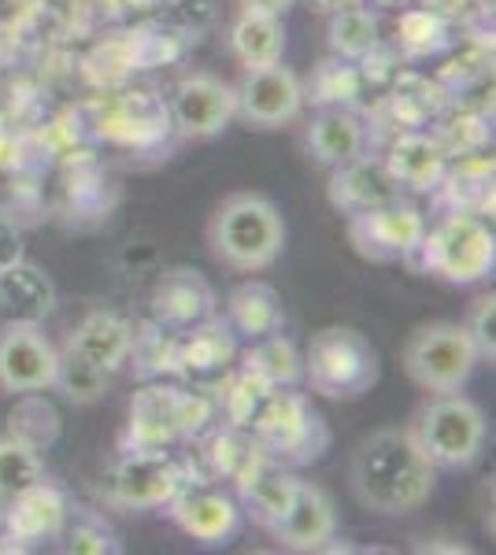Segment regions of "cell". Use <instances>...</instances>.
<instances>
[{"instance_id": "6da1fadb", "label": "cell", "mask_w": 496, "mask_h": 555, "mask_svg": "<svg viewBox=\"0 0 496 555\" xmlns=\"http://www.w3.org/2000/svg\"><path fill=\"white\" fill-rule=\"evenodd\" d=\"M356 500L374 515H415L437 486V467L415 444L411 429L385 426L356 444L348 463Z\"/></svg>"}, {"instance_id": "7a4b0ae2", "label": "cell", "mask_w": 496, "mask_h": 555, "mask_svg": "<svg viewBox=\"0 0 496 555\" xmlns=\"http://www.w3.org/2000/svg\"><path fill=\"white\" fill-rule=\"evenodd\" d=\"M207 248L233 274L267 271L285 248L282 211L264 193H230L207 219Z\"/></svg>"}, {"instance_id": "3957f363", "label": "cell", "mask_w": 496, "mask_h": 555, "mask_svg": "<svg viewBox=\"0 0 496 555\" xmlns=\"http://www.w3.org/2000/svg\"><path fill=\"white\" fill-rule=\"evenodd\" d=\"M304 374L311 392L327 400H359L374 389L382 363H378L374 345L359 334L356 326H327L311 337L301 352Z\"/></svg>"}, {"instance_id": "277c9868", "label": "cell", "mask_w": 496, "mask_h": 555, "mask_svg": "<svg viewBox=\"0 0 496 555\" xmlns=\"http://www.w3.org/2000/svg\"><path fill=\"white\" fill-rule=\"evenodd\" d=\"M252 441L259 452H267L282 467H301V463L319 460L330 449V429L322 423V415L311 408V400L304 392H296L293 385L285 389H270L259 400L256 415H252Z\"/></svg>"}, {"instance_id": "5b68a950", "label": "cell", "mask_w": 496, "mask_h": 555, "mask_svg": "<svg viewBox=\"0 0 496 555\" xmlns=\"http://www.w3.org/2000/svg\"><path fill=\"white\" fill-rule=\"evenodd\" d=\"M411 263L448 285H474L493 274L496 237L474 211H448L441 222L427 227Z\"/></svg>"}, {"instance_id": "8992f818", "label": "cell", "mask_w": 496, "mask_h": 555, "mask_svg": "<svg viewBox=\"0 0 496 555\" xmlns=\"http://www.w3.org/2000/svg\"><path fill=\"white\" fill-rule=\"evenodd\" d=\"M411 437L437 470H463L485 449V415L474 400L441 392L415 411Z\"/></svg>"}, {"instance_id": "52a82bcc", "label": "cell", "mask_w": 496, "mask_h": 555, "mask_svg": "<svg viewBox=\"0 0 496 555\" xmlns=\"http://www.w3.org/2000/svg\"><path fill=\"white\" fill-rule=\"evenodd\" d=\"M404 374L430 397L459 392L471 382L474 366L482 363L463 322H422L404 345Z\"/></svg>"}, {"instance_id": "ba28073f", "label": "cell", "mask_w": 496, "mask_h": 555, "mask_svg": "<svg viewBox=\"0 0 496 555\" xmlns=\"http://www.w3.org/2000/svg\"><path fill=\"white\" fill-rule=\"evenodd\" d=\"M215 404L175 385H145L130 404V449H170L212 423Z\"/></svg>"}, {"instance_id": "9c48e42d", "label": "cell", "mask_w": 496, "mask_h": 555, "mask_svg": "<svg viewBox=\"0 0 496 555\" xmlns=\"http://www.w3.org/2000/svg\"><path fill=\"white\" fill-rule=\"evenodd\" d=\"M186 481V467L167 449H126L107 478V500L123 512H156Z\"/></svg>"}, {"instance_id": "30bf717a", "label": "cell", "mask_w": 496, "mask_h": 555, "mask_svg": "<svg viewBox=\"0 0 496 555\" xmlns=\"http://www.w3.org/2000/svg\"><path fill=\"white\" fill-rule=\"evenodd\" d=\"M345 230L352 248L371 263H396V259L411 263L422 237H427V219L415 204L400 196V201H390L382 208L348 215Z\"/></svg>"}, {"instance_id": "8fae6325", "label": "cell", "mask_w": 496, "mask_h": 555, "mask_svg": "<svg viewBox=\"0 0 496 555\" xmlns=\"http://www.w3.org/2000/svg\"><path fill=\"white\" fill-rule=\"evenodd\" d=\"M60 348L34 322H4L0 330V392L26 397L44 392L56 382Z\"/></svg>"}, {"instance_id": "7c38bea8", "label": "cell", "mask_w": 496, "mask_h": 555, "mask_svg": "<svg viewBox=\"0 0 496 555\" xmlns=\"http://www.w3.org/2000/svg\"><path fill=\"white\" fill-rule=\"evenodd\" d=\"M233 89H238V115L259 130L285 127L304 107V82L282 60L267 67H249Z\"/></svg>"}, {"instance_id": "4fadbf2b", "label": "cell", "mask_w": 496, "mask_h": 555, "mask_svg": "<svg viewBox=\"0 0 496 555\" xmlns=\"http://www.w3.org/2000/svg\"><path fill=\"white\" fill-rule=\"evenodd\" d=\"M164 512L178 530L201 544H227L241 533V522H245L238 496H230L222 489H207L201 481H186L167 500Z\"/></svg>"}, {"instance_id": "5bb4252c", "label": "cell", "mask_w": 496, "mask_h": 555, "mask_svg": "<svg viewBox=\"0 0 496 555\" xmlns=\"http://www.w3.org/2000/svg\"><path fill=\"white\" fill-rule=\"evenodd\" d=\"M170 119L186 138H215L238 119V89L215 75H186L170 96Z\"/></svg>"}, {"instance_id": "9a60e30c", "label": "cell", "mask_w": 496, "mask_h": 555, "mask_svg": "<svg viewBox=\"0 0 496 555\" xmlns=\"http://www.w3.org/2000/svg\"><path fill=\"white\" fill-rule=\"evenodd\" d=\"M238 481V504H241V515H249L252 522H259L264 530L278 522L293 504V492L301 486V478L275 463L267 452L252 449V455L241 463V470L233 474Z\"/></svg>"}, {"instance_id": "2e32d148", "label": "cell", "mask_w": 496, "mask_h": 555, "mask_svg": "<svg viewBox=\"0 0 496 555\" xmlns=\"http://www.w3.org/2000/svg\"><path fill=\"white\" fill-rule=\"evenodd\" d=\"M215 311H219V297H215L212 282L193 267H170L152 289V322L170 334H182L196 322L212 319Z\"/></svg>"}, {"instance_id": "e0dca14e", "label": "cell", "mask_w": 496, "mask_h": 555, "mask_svg": "<svg viewBox=\"0 0 496 555\" xmlns=\"http://www.w3.org/2000/svg\"><path fill=\"white\" fill-rule=\"evenodd\" d=\"M282 548L290 552H319L338 537V507H333L330 492L315 481H304L293 492L290 512L278 518L267 530Z\"/></svg>"}, {"instance_id": "ac0fdd59", "label": "cell", "mask_w": 496, "mask_h": 555, "mask_svg": "<svg viewBox=\"0 0 496 555\" xmlns=\"http://www.w3.org/2000/svg\"><path fill=\"white\" fill-rule=\"evenodd\" d=\"M327 193H330L333 211H341V215L371 211L404 196L400 182L390 175L385 159H367V156H356L352 164L333 167Z\"/></svg>"}, {"instance_id": "d6986e66", "label": "cell", "mask_w": 496, "mask_h": 555, "mask_svg": "<svg viewBox=\"0 0 496 555\" xmlns=\"http://www.w3.org/2000/svg\"><path fill=\"white\" fill-rule=\"evenodd\" d=\"M238 360V337L222 322V315H212L196 326L175 334V371L189 378H215L227 374Z\"/></svg>"}, {"instance_id": "ffe728a7", "label": "cell", "mask_w": 496, "mask_h": 555, "mask_svg": "<svg viewBox=\"0 0 496 555\" xmlns=\"http://www.w3.org/2000/svg\"><path fill=\"white\" fill-rule=\"evenodd\" d=\"M4 530L8 541H44V537H60L63 526L71 518V504L67 496L49 486V481H38L20 496L4 500Z\"/></svg>"}, {"instance_id": "44dd1931", "label": "cell", "mask_w": 496, "mask_h": 555, "mask_svg": "<svg viewBox=\"0 0 496 555\" xmlns=\"http://www.w3.org/2000/svg\"><path fill=\"white\" fill-rule=\"evenodd\" d=\"M56 311V285L30 259H15L0 271V315L4 322H34L41 326Z\"/></svg>"}, {"instance_id": "7402d4cb", "label": "cell", "mask_w": 496, "mask_h": 555, "mask_svg": "<svg viewBox=\"0 0 496 555\" xmlns=\"http://www.w3.org/2000/svg\"><path fill=\"white\" fill-rule=\"evenodd\" d=\"M448 152L437 138H427V133H400L393 141L390 156H385V167L390 175L400 182V190L411 193H430L437 190L448 178Z\"/></svg>"}, {"instance_id": "603a6c76", "label": "cell", "mask_w": 496, "mask_h": 555, "mask_svg": "<svg viewBox=\"0 0 496 555\" xmlns=\"http://www.w3.org/2000/svg\"><path fill=\"white\" fill-rule=\"evenodd\" d=\"M222 322L233 330L238 341L252 345V341H259V337H270L285 326L282 297H278L275 285H267V282H245L227 297Z\"/></svg>"}, {"instance_id": "cb8c5ba5", "label": "cell", "mask_w": 496, "mask_h": 555, "mask_svg": "<svg viewBox=\"0 0 496 555\" xmlns=\"http://www.w3.org/2000/svg\"><path fill=\"white\" fill-rule=\"evenodd\" d=\"M67 348H75L78 356H86L89 363L104 366L107 374L123 371L133 348V326L112 311H93L75 326V334L67 337Z\"/></svg>"}, {"instance_id": "d4e9b609", "label": "cell", "mask_w": 496, "mask_h": 555, "mask_svg": "<svg viewBox=\"0 0 496 555\" xmlns=\"http://www.w3.org/2000/svg\"><path fill=\"white\" fill-rule=\"evenodd\" d=\"M308 152L315 156V164L322 167H341V164H352L356 156H364V145H367V130L359 122L356 112L348 107H322L319 115L311 119L308 127Z\"/></svg>"}, {"instance_id": "484cf974", "label": "cell", "mask_w": 496, "mask_h": 555, "mask_svg": "<svg viewBox=\"0 0 496 555\" xmlns=\"http://www.w3.org/2000/svg\"><path fill=\"white\" fill-rule=\"evenodd\" d=\"M230 52L241 67H267L285 56V26L282 15L241 12L230 26Z\"/></svg>"}, {"instance_id": "4316f807", "label": "cell", "mask_w": 496, "mask_h": 555, "mask_svg": "<svg viewBox=\"0 0 496 555\" xmlns=\"http://www.w3.org/2000/svg\"><path fill=\"white\" fill-rule=\"evenodd\" d=\"M241 366H245L264 389H285V385L301 382V374H304L301 352H296V345L290 337H282V330L252 341L245 348V356H241Z\"/></svg>"}, {"instance_id": "83f0119b", "label": "cell", "mask_w": 496, "mask_h": 555, "mask_svg": "<svg viewBox=\"0 0 496 555\" xmlns=\"http://www.w3.org/2000/svg\"><path fill=\"white\" fill-rule=\"evenodd\" d=\"M44 481L41 449L20 434L0 437V500H12L30 486Z\"/></svg>"}, {"instance_id": "f1b7e54d", "label": "cell", "mask_w": 496, "mask_h": 555, "mask_svg": "<svg viewBox=\"0 0 496 555\" xmlns=\"http://www.w3.org/2000/svg\"><path fill=\"white\" fill-rule=\"evenodd\" d=\"M107 385H112V374H107L104 366L89 363L86 356H78L75 348H67V345L60 348L52 389H60L71 404H97L107 392Z\"/></svg>"}, {"instance_id": "f546056e", "label": "cell", "mask_w": 496, "mask_h": 555, "mask_svg": "<svg viewBox=\"0 0 496 555\" xmlns=\"http://www.w3.org/2000/svg\"><path fill=\"white\" fill-rule=\"evenodd\" d=\"M330 49L345 60L371 56L378 49V20L367 8H341L330 20Z\"/></svg>"}, {"instance_id": "4dcf8cb0", "label": "cell", "mask_w": 496, "mask_h": 555, "mask_svg": "<svg viewBox=\"0 0 496 555\" xmlns=\"http://www.w3.org/2000/svg\"><path fill=\"white\" fill-rule=\"evenodd\" d=\"M463 326H467V334H471L478 356L493 363L496 360V297L493 293H482V297L471 304Z\"/></svg>"}, {"instance_id": "1f68e13d", "label": "cell", "mask_w": 496, "mask_h": 555, "mask_svg": "<svg viewBox=\"0 0 496 555\" xmlns=\"http://www.w3.org/2000/svg\"><path fill=\"white\" fill-rule=\"evenodd\" d=\"M23 230L15 227V222L0 219V271H4L8 263H15V259H23Z\"/></svg>"}, {"instance_id": "d6a6232c", "label": "cell", "mask_w": 496, "mask_h": 555, "mask_svg": "<svg viewBox=\"0 0 496 555\" xmlns=\"http://www.w3.org/2000/svg\"><path fill=\"white\" fill-rule=\"evenodd\" d=\"M71 552H104V530L75 526V533H71Z\"/></svg>"}, {"instance_id": "836d02e7", "label": "cell", "mask_w": 496, "mask_h": 555, "mask_svg": "<svg viewBox=\"0 0 496 555\" xmlns=\"http://www.w3.org/2000/svg\"><path fill=\"white\" fill-rule=\"evenodd\" d=\"M296 0H238L241 12H259V15H285Z\"/></svg>"}, {"instance_id": "e575fe53", "label": "cell", "mask_w": 496, "mask_h": 555, "mask_svg": "<svg viewBox=\"0 0 496 555\" xmlns=\"http://www.w3.org/2000/svg\"><path fill=\"white\" fill-rule=\"evenodd\" d=\"M107 4H115V8H130V4H145V0H107Z\"/></svg>"}]
</instances>
